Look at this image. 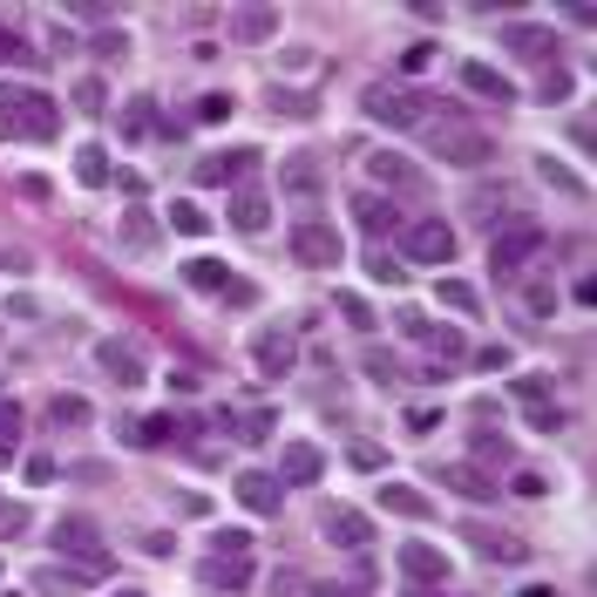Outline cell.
I'll use <instances>...</instances> for the list:
<instances>
[{"instance_id":"20","label":"cell","mask_w":597,"mask_h":597,"mask_svg":"<svg viewBox=\"0 0 597 597\" xmlns=\"http://www.w3.org/2000/svg\"><path fill=\"white\" fill-rule=\"evenodd\" d=\"M380 509L401 516V523H428V516H434V503H428L414 482H380Z\"/></svg>"},{"instance_id":"1","label":"cell","mask_w":597,"mask_h":597,"mask_svg":"<svg viewBox=\"0 0 597 597\" xmlns=\"http://www.w3.org/2000/svg\"><path fill=\"white\" fill-rule=\"evenodd\" d=\"M55 129H62V109H55V95L0 82V137H28V143H48Z\"/></svg>"},{"instance_id":"18","label":"cell","mask_w":597,"mask_h":597,"mask_svg":"<svg viewBox=\"0 0 597 597\" xmlns=\"http://www.w3.org/2000/svg\"><path fill=\"white\" fill-rule=\"evenodd\" d=\"M231 496H238L251 516H278V496H285V489H278V476H265V469H245Z\"/></svg>"},{"instance_id":"47","label":"cell","mask_w":597,"mask_h":597,"mask_svg":"<svg viewBox=\"0 0 597 597\" xmlns=\"http://www.w3.org/2000/svg\"><path fill=\"white\" fill-rule=\"evenodd\" d=\"M231 109H238V102H231V95H218V89H211V95L197 102V122H224Z\"/></svg>"},{"instance_id":"24","label":"cell","mask_w":597,"mask_h":597,"mask_svg":"<svg viewBox=\"0 0 597 597\" xmlns=\"http://www.w3.org/2000/svg\"><path fill=\"white\" fill-rule=\"evenodd\" d=\"M503 41L516 48V55H536V62L557 55V35L550 28H530V21H503Z\"/></svg>"},{"instance_id":"30","label":"cell","mask_w":597,"mask_h":597,"mask_svg":"<svg viewBox=\"0 0 597 597\" xmlns=\"http://www.w3.org/2000/svg\"><path fill=\"white\" fill-rule=\"evenodd\" d=\"M89 401L82 394H55V401H48V421H55V428H89Z\"/></svg>"},{"instance_id":"38","label":"cell","mask_w":597,"mask_h":597,"mask_svg":"<svg viewBox=\"0 0 597 597\" xmlns=\"http://www.w3.org/2000/svg\"><path fill=\"white\" fill-rule=\"evenodd\" d=\"M367 272H374L380 285H401V278H407V272H401V258L387 251V245H374V251H367Z\"/></svg>"},{"instance_id":"23","label":"cell","mask_w":597,"mask_h":597,"mask_svg":"<svg viewBox=\"0 0 597 597\" xmlns=\"http://www.w3.org/2000/svg\"><path fill=\"white\" fill-rule=\"evenodd\" d=\"M272 35H278V8H238V14H231V41L258 48V41H272Z\"/></svg>"},{"instance_id":"54","label":"cell","mask_w":597,"mask_h":597,"mask_svg":"<svg viewBox=\"0 0 597 597\" xmlns=\"http://www.w3.org/2000/svg\"><path fill=\"white\" fill-rule=\"evenodd\" d=\"M211 550H238V557H251V536H245V530H218V536H211Z\"/></svg>"},{"instance_id":"51","label":"cell","mask_w":597,"mask_h":597,"mask_svg":"<svg viewBox=\"0 0 597 597\" xmlns=\"http://www.w3.org/2000/svg\"><path fill=\"white\" fill-rule=\"evenodd\" d=\"M563 95H570V75L550 62V68H543V102H563Z\"/></svg>"},{"instance_id":"19","label":"cell","mask_w":597,"mask_h":597,"mask_svg":"<svg viewBox=\"0 0 597 597\" xmlns=\"http://www.w3.org/2000/svg\"><path fill=\"white\" fill-rule=\"evenodd\" d=\"M326 536L340 543V550H367V543H374V523H367V516H360V509L333 503V509H326Z\"/></svg>"},{"instance_id":"10","label":"cell","mask_w":597,"mask_h":597,"mask_svg":"<svg viewBox=\"0 0 597 597\" xmlns=\"http://www.w3.org/2000/svg\"><path fill=\"white\" fill-rule=\"evenodd\" d=\"M326 476V455L313 449V441H285L278 449V489H306Z\"/></svg>"},{"instance_id":"44","label":"cell","mask_w":597,"mask_h":597,"mask_svg":"<svg viewBox=\"0 0 597 597\" xmlns=\"http://www.w3.org/2000/svg\"><path fill=\"white\" fill-rule=\"evenodd\" d=\"M102 102H109V95H102L95 75H89V82H75V109H82V116H102Z\"/></svg>"},{"instance_id":"4","label":"cell","mask_w":597,"mask_h":597,"mask_svg":"<svg viewBox=\"0 0 597 597\" xmlns=\"http://www.w3.org/2000/svg\"><path fill=\"white\" fill-rule=\"evenodd\" d=\"M360 109H367L374 122H387V129H421L434 102H428V95H414V89H394V82H367Z\"/></svg>"},{"instance_id":"52","label":"cell","mask_w":597,"mask_h":597,"mask_svg":"<svg viewBox=\"0 0 597 597\" xmlns=\"http://www.w3.org/2000/svg\"><path fill=\"white\" fill-rule=\"evenodd\" d=\"M530 428H536V434H557V428H563V407H557V401H550V407H530Z\"/></svg>"},{"instance_id":"29","label":"cell","mask_w":597,"mask_h":597,"mask_svg":"<svg viewBox=\"0 0 597 597\" xmlns=\"http://www.w3.org/2000/svg\"><path fill=\"white\" fill-rule=\"evenodd\" d=\"M367 170H374V184H394V191H407V184H414L407 157H394V150H374V157H367Z\"/></svg>"},{"instance_id":"33","label":"cell","mask_w":597,"mask_h":597,"mask_svg":"<svg viewBox=\"0 0 597 597\" xmlns=\"http://www.w3.org/2000/svg\"><path fill=\"white\" fill-rule=\"evenodd\" d=\"M184 278L197 285V293H224V285H231V278H224V265H218V258H191V265H184Z\"/></svg>"},{"instance_id":"7","label":"cell","mask_w":597,"mask_h":597,"mask_svg":"<svg viewBox=\"0 0 597 597\" xmlns=\"http://www.w3.org/2000/svg\"><path fill=\"white\" fill-rule=\"evenodd\" d=\"M55 543H62V550H68L75 563H82V570H89V577H102V570H109V550H102V530L89 523V516H62V523H55Z\"/></svg>"},{"instance_id":"5","label":"cell","mask_w":597,"mask_h":597,"mask_svg":"<svg viewBox=\"0 0 597 597\" xmlns=\"http://www.w3.org/2000/svg\"><path fill=\"white\" fill-rule=\"evenodd\" d=\"M401 251L414 258V265H449V258H455V224H441V218H407V224H401Z\"/></svg>"},{"instance_id":"37","label":"cell","mask_w":597,"mask_h":597,"mask_svg":"<svg viewBox=\"0 0 597 597\" xmlns=\"http://www.w3.org/2000/svg\"><path fill=\"white\" fill-rule=\"evenodd\" d=\"M509 394L523 401V407H550V387H543V374H516V380H509Z\"/></svg>"},{"instance_id":"61","label":"cell","mask_w":597,"mask_h":597,"mask_svg":"<svg viewBox=\"0 0 597 597\" xmlns=\"http://www.w3.org/2000/svg\"><path fill=\"white\" fill-rule=\"evenodd\" d=\"M116 597H143V590H116Z\"/></svg>"},{"instance_id":"40","label":"cell","mask_w":597,"mask_h":597,"mask_svg":"<svg viewBox=\"0 0 597 597\" xmlns=\"http://www.w3.org/2000/svg\"><path fill=\"white\" fill-rule=\"evenodd\" d=\"M367 374H374L380 387H394V380H401V360H394V353H380V347H367Z\"/></svg>"},{"instance_id":"26","label":"cell","mask_w":597,"mask_h":597,"mask_svg":"<svg viewBox=\"0 0 597 597\" xmlns=\"http://www.w3.org/2000/svg\"><path fill=\"white\" fill-rule=\"evenodd\" d=\"M177 434H184V414H150V421H137V449H170Z\"/></svg>"},{"instance_id":"60","label":"cell","mask_w":597,"mask_h":597,"mask_svg":"<svg viewBox=\"0 0 597 597\" xmlns=\"http://www.w3.org/2000/svg\"><path fill=\"white\" fill-rule=\"evenodd\" d=\"M320 597H360V590H333V584H326V590H320Z\"/></svg>"},{"instance_id":"2","label":"cell","mask_w":597,"mask_h":597,"mask_svg":"<svg viewBox=\"0 0 597 597\" xmlns=\"http://www.w3.org/2000/svg\"><path fill=\"white\" fill-rule=\"evenodd\" d=\"M550 245V231H543L536 218H503L496 231H489V272L496 278H523V265Z\"/></svg>"},{"instance_id":"22","label":"cell","mask_w":597,"mask_h":597,"mask_svg":"<svg viewBox=\"0 0 597 597\" xmlns=\"http://www.w3.org/2000/svg\"><path fill=\"white\" fill-rule=\"evenodd\" d=\"M204 584H211V590H245V584H251V557L211 550V557H204Z\"/></svg>"},{"instance_id":"8","label":"cell","mask_w":597,"mask_h":597,"mask_svg":"<svg viewBox=\"0 0 597 597\" xmlns=\"http://www.w3.org/2000/svg\"><path fill=\"white\" fill-rule=\"evenodd\" d=\"M95 360H102V374H109L116 387H143V380H150V360H143L137 340H102Z\"/></svg>"},{"instance_id":"41","label":"cell","mask_w":597,"mask_h":597,"mask_svg":"<svg viewBox=\"0 0 597 597\" xmlns=\"http://www.w3.org/2000/svg\"><path fill=\"white\" fill-rule=\"evenodd\" d=\"M28 523H35V516H28V503H0V543H8V536H21Z\"/></svg>"},{"instance_id":"28","label":"cell","mask_w":597,"mask_h":597,"mask_svg":"<svg viewBox=\"0 0 597 597\" xmlns=\"http://www.w3.org/2000/svg\"><path fill=\"white\" fill-rule=\"evenodd\" d=\"M434 299H441V306H449V313H469V320L482 313V293H476V285H469V278H441V285H434Z\"/></svg>"},{"instance_id":"59","label":"cell","mask_w":597,"mask_h":597,"mask_svg":"<svg viewBox=\"0 0 597 597\" xmlns=\"http://www.w3.org/2000/svg\"><path fill=\"white\" fill-rule=\"evenodd\" d=\"M516 597H557L550 584H523V590H516Z\"/></svg>"},{"instance_id":"55","label":"cell","mask_w":597,"mask_h":597,"mask_svg":"<svg viewBox=\"0 0 597 597\" xmlns=\"http://www.w3.org/2000/svg\"><path fill=\"white\" fill-rule=\"evenodd\" d=\"M476 367H482V374H503V367H509V347H482Z\"/></svg>"},{"instance_id":"36","label":"cell","mask_w":597,"mask_h":597,"mask_svg":"<svg viewBox=\"0 0 597 597\" xmlns=\"http://www.w3.org/2000/svg\"><path fill=\"white\" fill-rule=\"evenodd\" d=\"M469 449H476V462H509V434L476 428V434H469Z\"/></svg>"},{"instance_id":"16","label":"cell","mask_w":597,"mask_h":597,"mask_svg":"<svg viewBox=\"0 0 597 597\" xmlns=\"http://www.w3.org/2000/svg\"><path fill=\"white\" fill-rule=\"evenodd\" d=\"M462 89L482 95V102H496V109H509V102H516V82H509V75H496L489 62H462Z\"/></svg>"},{"instance_id":"3","label":"cell","mask_w":597,"mask_h":597,"mask_svg":"<svg viewBox=\"0 0 597 597\" xmlns=\"http://www.w3.org/2000/svg\"><path fill=\"white\" fill-rule=\"evenodd\" d=\"M441 109H449V102H441ZM428 143H434V157H441V164H462V170L496 164V137L469 129V122H462V109H449L441 122H428Z\"/></svg>"},{"instance_id":"14","label":"cell","mask_w":597,"mask_h":597,"mask_svg":"<svg viewBox=\"0 0 597 597\" xmlns=\"http://www.w3.org/2000/svg\"><path fill=\"white\" fill-rule=\"evenodd\" d=\"M251 360H258V374H265V380H285V374H293V360H299V340H293V333H258Z\"/></svg>"},{"instance_id":"13","label":"cell","mask_w":597,"mask_h":597,"mask_svg":"<svg viewBox=\"0 0 597 597\" xmlns=\"http://www.w3.org/2000/svg\"><path fill=\"white\" fill-rule=\"evenodd\" d=\"M401 326H407V340H421V347H428V353H441V360H462V353H469L462 326H434V320H421V313H407Z\"/></svg>"},{"instance_id":"17","label":"cell","mask_w":597,"mask_h":597,"mask_svg":"<svg viewBox=\"0 0 597 597\" xmlns=\"http://www.w3.org/2000/svg\"><path fill=\"white\" fill-rule=\"evenodd\" d=\"M469 543H476V557H489V563H523V557H530V543H523V536L489 530V523H469Z\"/></svg>"},{"instance_id":"53","label":"cell","mask_w":597,"mask_h":597,"mask_svg":"<svg viewBox=\"0 0 597 597\" xmlns=\"http://www.w3.org/2000/svg\"><path fill=\"white\" fill-rule=\"evenodd\" d=\"M523 306H530V313L543 320V313H557V293H550V285H530V293H523Z\"/></svg>"},{"instance_id":"45","label":"cell","mask_w":597,"mask_h":597,"mask_svg":"<svg viewBox=\"0 0 597 597\" xmlns=\"http://www.w3.org/2000/svg\"><path fill=\"white\" fill-rule=\"evenodd\" d=\"M238 428H245V441H265V434L278 428V414H272V407H251V414H245Z\"/></svg>"},{"instance_id":"25","label":"cell","mask_w":597,"mask_h":597,"mask_svg":"<svg viewBox=\"0 0 597 597\" xmlns=\"http://www.w3.org/2000/svg\"><path fill=\"white\" fill-rule=\"evenodd\" d=\"M75 177H82L89 191L116 184V170H109V150H102V143H82V150H75Z\"/></svg>"},{"instance_id":"27","label":"cell","mask_w":597,"mask_h":597,"mask_svg":"<svg viewBox=\"0 0 597 597\" xmlns=\"http://www.w3.org/2000/svg\"><path fill=\"white\" fill-rule=\"evenodd\" d=\"M265 218H272L265 191H238V197H231V224H238V231H265Z\"/></svg>"},{"instance_id":"56","label":"cell","mask_w":597,"mask_h":597,"mask_svg":"<svg viewBox=\"0 0 597 597\" xmlns=\"http://www.w3.org/2000/svg\"><path fill=\"white\" fill-rule=\"evenodd\" d=\"M434 421H441V407H407V428H414V434H428Z\"/></svg>"},{"instance_id":"31","label":"cell","mask_w":597,"mask_h":597,"mask_svg":"<svg viewBox=\"0 0 597 597\" xmlns=\"http://www.w3.org/2000/svg\"><path fill=\"white\" fill-rule=\"evenodd\" d=\"M170 231H177V238H204V231H211V218H204L191 197H177V204H170Z\"/></svg>"},{"instance_id":"49","label":"cell","mask_w":597,"mask_h":597,"mask_svg":"<svg viewBox=\"0 0 597 597\" xmlns=\"http://www.w3.org/2000/svg\"><path fill=\"white\" fill-rule=\"evenodd\" d=\"M509 496H550V482H543L536 469H516V482H509Z\"/></svg>"},{"instance_id":"11","label":"cell","mask_w":597,"mask_h":597,"mask_svg":"<svg viewBox=\"0 0 597 597\" xmlns=\"http://www.w3.org/2000/svg\"><path fill=\"white\" fill-rule=\"evenodd\" d=\"M441 489H455L462 503H489L496 496V476H489L482 462H441Z\"/></svg>"},{"instance_id":"9","label":"cell","mask_w":597,"mask_h":597,"mask_svg":"<svg viewBox=\"0 0 597 597\" xmlns=\"http://www.w3.org/2000/svg\"><path fill=\"white\" fill-rule=\"evenodd\" d=\"M258 164V150H211V157H197V184L204 191H224V184H245Z\"/></svg>"},{"instance_id":"42","label":"cell","mask_w":597,"mask_h":597,"mask_svg":"<svg viewBox=\"0 0 597 597\" xmlns=\"http://www.w3.org/2000/svg\"><path fill=\"white\" fill-rule=\"evenodd\" d=\"M536 177H543V184H557V191H570V197H584V177H570V170H557L550 157L536 164Z\"/></svg>"},{"instance_id":"43","label":"cell","mask_w":597,"mask_h":597,"mask_svg":"<svg viewBox=\"0 0 597 597\" xmlns=\"http://www.w3.org/2000/svg\"><path fill=\"white\" fill-rule=\"evenodd\" d=\"M95 55H102V62H122V55H129V35H122V28H102V35H95Z\"/></svg>"},{"instance_id":"35","label":"cell","mask_w":597,"mask_h":597,"mask_svg":"<svg viewBox=\"0 0 597 597\" xmlns=\"http://www.w3.org/2000/svg\"><path fill=\"white\" fill-rule=\"evenodd\" d=\"M0 68H41V55H35V48L21 41V35L0 28Z\"/></svg>"},{"instance_id":"57","label":"cell","mask_w":597,"mask_h":597,"mask_svg":"<svg viewBox=\"0 0 597 597\" xmlns=\"http://www.w3.org/2000/svg\"><path fill=\"white\" fill-rule=\"evenodd\" d=\"M28 482H55V455H28Z\"/></svg>"},{"instance_id":"6","label":"cell","mask_w":597,"mask_h":597,"mask_svg":"<svg viewBox=\"0 0 597 597\" xmlns=\"http://www.w3.org/2000/svg\"><path fill=\"white\" fill-rule=\"evenodd\" d=\"M340 231H333L326 218H299L293 224V258H299V265H313V272H333V265H340Z\"/></svg>"},{"instance_id":"21","label":"cell","mask_w":597,"mask_h":597,"mask_svg":"<svg viewBox=\"0 0 597 597\" xmlns=\"http://www.w3.org/2000/svg\"><path fill=\"white\" fill-rule=\"evenodd\" d=\"M353 218L367 238H387V231H401V211H394V197H380V191H360L353 197Z\"/></svg>"},{"instance_id":"34","label":"cell","mask_w":597,"mask_h":597,"mask_svg":"<svg viewBox=\"0 0 597 597\" xmlns=\"http://www.w3.org/2000/svg\"><path fill=\"white\" fill-rule=\"evenodd\" d=\"M21 421H28V414H21V401H0V462L21 449Z\"/></svg>"},{"instance_id":"12","label":"cell","mask_w":597,"mask_h":597,"mask_svg":"<svg viewBox=\"0 0 597 597\" xmlns=\"http://www.w3.org/2000/svg\"><path fill=\"white\" fill-rule=\"evenodd\" d=\"M278 191H293V197H320L326 191V170H320L313 150H293V157L278 164Z\"/></svg>"},{"instance_id":"58","label":"cell","mask_w":597,"mask_h":597,"mask_svg":"<svg viewBox=\"0 0 597 597\" xmlns=\"http://www.w3.org/2000/svg\"><path fill=\"white\" fill-rule=\"evenodd\" d=\"M353 469H380V449H374V441H353Z\"/></svg>"},{"instance_id":"48","label":"cell","mask_w":597,"mask_h":597,"mask_svg":"<svg viewBox=\"0 0 597 597\" xmlns=\"http://www.w3.org/2000/svg\"><path fill=\"white\" fill-rule=\"evenodd\" d=\"M68 482H109V462H68Z\"/></svg>"},{"instance_id":"50","label":"cell","mask_w":597,"mask_h":597,"mask_svg":"<svg viewBox=\"0 0 597 597\" xmlns=\"http://www.w3.org/2000/svg\"><path fill=\"white\" fill-rule=\"evenodd\" d=\"M428 62H434V48H428V41H414V48H401V75H421Z\"/></svg>"},{"instance_id":"32","label":"cell","mask_w":597,"mask_h":597,"mask_svg":"<svg viewBox=\"0 0 597 597\" xmlns=\"http://www.w3.org/2000/svg\"><path fill=\"white\" fill-rule=\"evenodd\" d=\"M333 313H340L347 326H360V333H374V306L360 299V293H333Z\"/></svg>"},{"instance_id":"39","label":"cell","mask_w":597,"mask_h":597,"mask_svg":"<svg viewBox=\"0 0 597 597\" xmlns=\"http://www.w3.org/2000/svg\"><path fill=\"white\" fill-rule=\"evenodd\" d=\"M75 584H89V570H35V590H75Z\"/></svg>"},{"instance_id":"46","label":"cell","mask_w":597,"mask_h":597,"mask_svg":"<svg viewBox=\"0 0 597 597\" xmlns=\"http://www.w3.org/2000/svg\"><path fill=\"white\" fill-rule=\"evenodd\" d=\"M272 109H278V116H313V102H306V95H293V89H278V82H272Z\"/></svg>"},{"instance_id":"15","label":"cell","mask_w":597,"mask_h":597,"mask_svg":"<svg viewBox=\"0 0 597 597\" xmlns=\"http://www.w3.org/2000/svg\"><path fill=\"white\" fill-rule=\"evenodd\" d=\"M401 577L407 584H449V557L434 543H401Z\"/></svg>"}]
</instances>
